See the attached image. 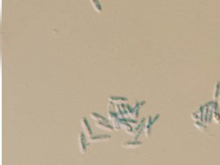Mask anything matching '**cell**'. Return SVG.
Listing matches in <instances>:
<instances>
[{"mask_svg":"<svg viewBox=\"0 0 220 165\" xmlns=\"http://www.w3.org/2000/svg\"><path fill=\"white\" fill-rule=\"evenodd\" d=\"M112 102H109L108 105V115L109 119L113 122V126L115 130H118L120 128L119 127V117L117 113H115L113 110H112Z\"/></svg>","mask_w":220,"mask_h":165,"instance_id":"obj_1","label":"cell"},{"mask_svg":"<svg viewBox=\"0 0 220 165\" xmlns=\"http://www.w3.org/2000/svg\"><path fill=\"white\" fill-rule=\"evenodd\" d=\"M159 118H160V114H159V113H157V114H156L155 116H154V117H149V118H148L147 121L146 122L145 129H144L145 134H146V137H149V136L151 135V131H152V127H153V126L154 125V124L156 123V121L159 119Z\"/></svg>","mask_w":220,"mask_h":165,"instance_id":"obj_2","label":"cell"},{"mask_svg":"<svg viewBox=\"0 0 220 165\" xmlns=\"http://www.w3.org/2000/svg\"><path fill=\"white\" fill-rule=\"evenodd\" d=\"M88 145H89V143L87 142L85 134L82 132H80L79 135H78V147H79V149H80V152L82 154H85L87 152Z\"/></svg>","mask_w":220,"mask_h":165,"instance_id":"obj_3","label":"cell"},{"mask_svg":"<svg viewBox=\"0 0 220 165\" xmlns=\"http://www.w3.org/2000/svg\"><path fill=\"white\" fill-rule=\"evenodd\" d=\"M112 136L109 134H97V135H91L89 137V142L92 143H97V142H101L104 141L111 140Z\"/></svg>","mask_w":220,"mask_h":165,"instance_id":"obj_4","label":"cell"},{"mask_svg":"<svg viewBox=\"0 0 220 165\" xmlns=\"http://www.w3.org/2000/svg\"><path fill=\"white\" fill-rule=\"evenodd\" d=\"M131 123H129L126 119H119V127L121 129H123L125 132H126L127 133L132 135L133 133V129L132 127V126L130 125Z\"/></svg>","mask_w":220,"mask_h":165,"instance_id":"obj_5","label":"cell"},{"mask_svg":"<svg viewBox=\"0 0 220 165\" xmlns=\"http://www.w3.org/2000/svg\"><path fill=\"white\" fill-rule=\"evenodd\" d=\"M81 125L82 127V128H84V131L85 132V134L90 137L93 134V132H92V129L90 128V124L87 120V119L85 117H82V119H81Z\"/></svg>","mask_w":220,"mask_h":165,"instance_id":"obj_6","label":"cell"},{"mask_svg":"<svg viewBox=\"0 0 220 165\" xmlns=\"http://www.w3.org/2000/svg\"><path fill=\"white\" fill-rule=\"evenodd\" d=\"M146 119H143L141 120V122L138 123V127H136L134 129H133V133L132 135L134 136V139L137 140L138 139V137L140 136V134L141 133V132L145 129V125H146V122H145Z\"/></svg>","mask_w":220,"mask_h":165,"instance_id":"obj_7","label":"cell"},{"mask_svg":"<svg viewBox=\"0 0 220 165\" xmlns=\"http://www.w3.org/2000/svg\"><path fill=\"white\" fill-rule=\"evenodd\" d=\"M142 145V142H139L137 140H133V141H128V142H125L122 146L123 148H128V149H132V148H139Z\"/></svg>","mask_w":220,"mask_h":165,"instance_id":"obj_8","label":"cell"},{"mask_svg":"<svg viewBox=\"0 0 220 165\" xmlns=\"http://www.w3.org/2000/svg\"><path fill=\"white\" fill-rule=\"evenodd\" d=\"M108 100L109 102H112L114 104H118V105H121L124 103L127 102V99L126 98H123V97H118V96H110L108 97Z\"/></svg>","mask_w":220,"mask_h":165,"instance_id":"obj_9","label":"cell"},{"mask_svg":"<svg viewBox=\"0 0 220 165\" xmlns=\"http://www.w3.org/2000/svg\"><path fill=\"white\" fill-rule=\"evenodd\" d=\"M96 126L104 131H108V132H112L114 130V127H112L111 125H109V124H107V122H96Z\"/></svg>","mask_w":220,"mask_h":165,"instance_id":"obj_10","label":"cell"},{"mask_svg":"<svg viewBox=\"0 0 220 165\" xmlns=\"http://www.w3.org/2000/svg\"><path fill=\"white\" fill-rule=\"evenodd\" d=\"M90 117H91L96 122H108L107 119H106L104 116H102L101 114H98V113H90Z\"/></svg>","mask_w":220,"mask_h":165,"instance_id":"obj_11","label":"cell"},{"mask_svg":"<svg viewBox=\"0 0 220 165\" xmlns=\"http://www.w3.org/2000/svg\"><path fill=\"white\" fill-rule=\"evenodd\" d=\"M90 3L93 6V8L95 9V11L97 12H102V6L100 5V3L98 2V0H90Z\"/></svg>","mask_w":220,"mask_h":165,"instance_id":"obj_12","label":"cell"},{"mask_svg":"<svg viewBox=\"0 0 220 165\" xmlns=\"http://www.w3.org/2000/svg\"><path fill=\"white\" fill-rule=\"evenodd\" d=\"M219 89H220V82H218L217 84V85H216V90H215V93H214V100H216L218 97Z\"/></svg>","mask_w":220,"mask_h":165,"instance_id":"obj_13","label":"cell"},{"mask_svg":"<svg viewBox=\"0 0 220 165\" xmlns=\"http://www.w3.org/2000/svg\"><path fill=\"white\" fill-rule=\"evenodd\" d=\"M195 126L197 127V128H199V129H201V130H203V131H204V130H206V128H207V127H206L205 126H203V122H201V121H196L195 122Z\"/></svg>","mask_w":220,"mask_h":165,"instance_id":"obj_14","label":"cell"},{"mask_svg":"<svg viewBox=\"0 0 220 165\" xmlns=\"http://www.w3.org/2000/svg\"><path fill=\"white\" fill-rule=\"evenodd\" d=\"M213 111L212 110H210V112H209V114H208V121H207V123L208 124H210L211 123V119H212V116H213Z\"/></svg>","mask_w":220,"mask_h":165,"instance_id":"obj_15","label":"cell"}]
</instances>
